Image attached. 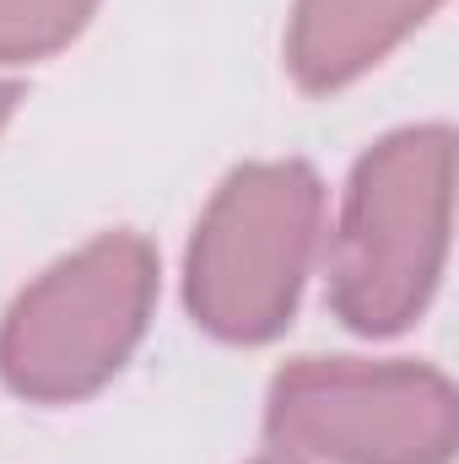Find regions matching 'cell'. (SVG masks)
Listing matches in <instances>:
<instances>
[{
	"label": "cell",
	"instance_id": "cell-8",
	"mask_svg": "<svg viewBox=\"0 0 459 464\" xmlns=\"http://www.w3.org/2000/svg\"><path fill=\"white\" fill-rule=\"evenodd\" d=\"M259 464H287V459H259Z\"/></svg>",
	"mask_w": 459,
	"mask_h": 464
},
{
	"label": "cell",
	"instance_id": "cell-6",
	"mask_svg": "<svg viewBox=\"0 0 459 464\" xmlns=\"http://www.w3.org/2000/svg\"><path fill=\"white\" fill-rule=\"evenodd\" d=\"M98 0H0V60H27L65 44Z\"/></svg>",
	"mask_w": 459,
	"mask_h": 464
},
{
	"label": "cell",
	"instance_id": "cell-4",
	"mask_svg": "<svg viewBox=\"0 0 459 464\" xmlns=\"http://www.w3.org/2000/svg\"><path fill=\"white\" fill-rule=\"evenodd\" d=\"M270 432L336 464H449L454 394L427 367L298 362L276 378Z\"/></svg>",
	"mask_w": 459,
	"mask_h": 464
},
{
	"label": "cell",
	"instance_id": "cell-1",
	"mask_svg": "<svg viewBox=\"0 0 459 464\" xmlns=\"http://www.w3.org/2000/svg\"><path fill=\"white\" fill-rule=\"evenodd\" d=\"M449 173L444 130H405L356 168L336 243V308L356 330H400L427 303L449 237Z\"/></svg>",
	"mask_w": 459,
	"mask_h": 464
},
{
	"label": "cell",
	"instance_id": "cell-5",
	"mask_svg": "<svg viewBox=\"0 0 459 464\" xmlns=\"http://www.w3.org/2000/svg\"><path fill=\"white\" fill-rule=\"evenodd\" d=\"M438 0H298L292 71L303 87H341L405 38Z\"/></svg>",
	"mask_w": 459,
	"mask_h": 464
},
{
	"label": "cell",
	"instance_id": "cell-7",
	"mask_svg": "<svg viewBox=\"0 0 459 464\" xmlns=\"http://www.w3.org/2000/svg\"><path fill=\"white\" fill-rule=\"evenodd\" d=\"M11 103H16V87L0 82V124H5V114H11Z\"/></svg>",
	"mask_w": 459,
	"mask_h": 464
},
{
	"label": "cell",
	"instance_id": "cell-3",
	"mask_svg": "<svg viewBox=\"0 0 459 464\" xmlns=\"http://www.w3.org/2000/svg\"><path fill=\"white\" fill-rule=\"evenodd\" d=\"M151 286V248L130 232L98 237L76 259L54 265L5 319L0 367L11 389L33 400H71L98 389L135 346Z\"/></svg>",
	"mask_w": 459,
	"mask_h": 464
},
{
	"label": "cell",
	"instance_id": "cell-2",
	"mask_svg": "<svg viewBox=\"0 0 459 464\" xmlns=\"http://www.w3.org/2000/svg\"><path fill=\"white\" fill-rule=\"evenodd\" d=\"M319 237V184L298 162L243 168L211 200L190 248V308L228 341L270 335L308 276Z\"/></svg>",
	"mask_w": 459,
	"mask_h": 464
}]
</instances>
